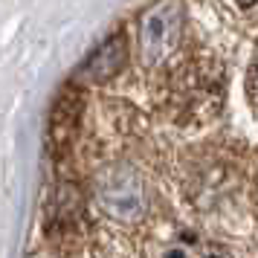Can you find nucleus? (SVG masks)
Returning <instances> with one entry per match:
<instances>
[{
    "instance_id": "1",
    "label": "nucleus",
    "mask_w": 258,
    "mask_h": 258,
    "mask_svg": "<svg viewBox=\"0 0 258 258\" xmlns=\"http://www.w3.org/2000/svg\"><path fill=\"white\" fill-rule=\"evenodd\" d=\"M183 6L177 0L157 3L140 18V52L145 64L165 61L180 44L183 35Z\"/></svg>"
},
{
    "instance_id": "2",
    "label": "nucleus",
    "mask_w": 258,
    "mask_h": 258,
    "mask_svg": "<svg viewBox=\"0 0 258 258\" xmlns=\"http://www.w3.org/2000/svg\"><path fill=\"white\" fill-rule=\"evenodd\" d=\"M96 198L99 206L119 221H137L145 212V188H142L140 174L122 165V168H110L107 174L99 177L96 183Z\"/></svg>"
},
{
    "instance_id": "3",
    "label": "nucleus",
    "mask_w": 258,
    "mask_h": 258,
    "mask_svg": "<svg viewBox=\"0 0 258 258\" xmlns=\"http://www.w3.org/2000/svg\"><path fill=\"white\" fill-rule=\"evenodd\" d=\"M128 61V44H125V35H110L107 41H102L96 52L87 55L82 67H79V76L87 79V82H110Z\"/></svg>"
},
{
    "instance_id": "4",
    "label": "nucleus",
    "mask_w": 258,
    "mask_h": 258,
    "mask_svg": "<svg viewBox=\"0 0 258 258\" xmlns=\"http://www.w3.org/2000/svg\"><path fill=\"white\" fill-rule=\"evenodd\" d=\"M79 99L76 96H64L55 107V113H52V122H49V137L55 145H67L73 137V128H76V119H79Z\"/></svg>"
},
{
    "instance_id": "5",
    "label": "nucleus",
    "mask_w": 258,
    "mask_h": 258,
    "mask_svg": "<svg viewBox=\"0 0 258 258\" xmlns=\"http://www.w3.org/2000/svg\"><path fill=\"white\" fill-rule=\"evenodd\" d=\"M246 87H249L252 102L258 105V58H255V64H252V70H249V82H246Z\"/></svg>"
},
{
    "instance_id": "6",
    "label": "nucleus",
    "mask_w": 258,
    "mask_h": 258,
    "mask_svg": "<svg viewBox=\"0 0 258 258\" xmlns=\"http://www.w3.org/2000/svg\"><path fill=\"white\" fill-rule=\"evenodd\" d=\"M235 3H238V6H244V9H249V6H255L258 0H235Z\"/></svg>"
}]
</instances>
